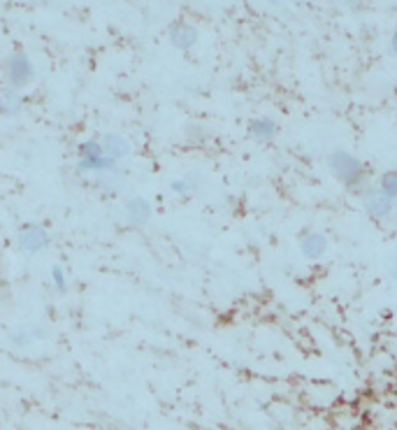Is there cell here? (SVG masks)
<instances>
[{"label": "cell", "mask_w": 397, "mask_h": 430, "mask_svg": "<svg viewBox=\"0 0 397 430\" xmlns=\"http://www.w3.org/2000/svg\"><path fill=\"white\" fill-rule=\"evenodd\" d=\"M327 168H330V172L341 184L353 188V191H358V188L365 184V179H367V168H365V163L358 156L344 152V149H337V152H332L327 156Z\"/></svg>", "instance_id": "cell-1"}, {"label": "cell", "mask_w": 397, "mask_h": 430, "mask_svg": "<svg viewBox=\"0 0 397 430\" xmlns=\"http://www.w3.org/2000/svg\"><path fill=\"white\" fill-rule=\"evenodd\" d=\"M365 209H367V214L374 221L386 223L395 214V200L388 198L386 193H381L379 188H372V191L365 193Z\"/></svg>", "instance_id": "cell-2"}, {"label": "cell", "mask_w": 397, "mask_h": 430, "mask_svg": "<svg viewBox=\"0 0 397 430\" xmlns=\"http://www.w3.org/2000/svg\"><path fill=\"white\" fill-rule=\"evenodd\" d=\"M30 79H33V63L28 61L26 54H14L7 61V82L14 89H24L30 84Z\"/></svg>", "instance_id": "cell-3"}, {"label": "cell", "mask_w": 397, "mask_h": 430, "mask_svg": "<svg viewBox=\"0 0 397 430\" xmlns=\"http://www.w3.org/2000/svg\"><path fill=\"white\" fill-rule=\"evenodd\" d=\"M300 249H302V256H304V259L316 261V259H320V256L327 252V237L323 235V233L311 230V233H307V235L302 237Z\"/></svg>", "instance_id": "cell-4"}, {"label": "cell", "mask_w": 397, "mask_h": 430, "mask_svg": "<svg viewBox=\"0 0 397 430\" xmlns=\"http://www.w3.org/2000/svg\"><path fill=\"white\" fill-rule=\"evenodd\" d=\"M47 242H49V237L40 226H26V228H21L19 233V245L24 247L26 252H37V249H42Z\"/></svg>", "instance_id": "cell-5"}, {"label": "cell", "mask_w": 397, "mask_h": 430, "mask_svg": "<svg viewBox=\"0 0 397 430\" xmlns=\"http://www.w3.org/2000/svg\"><path fill=\"white\" fill-rule=\"evenodd\" d=\"M170 37H172V44L179 49H190L197 40V31L186 21H179L170 28Z\"/></svg>", "instance_id": "cell-6"}, {"label": "cell", "mask_w": 397, "mask_h": 430, "mask_svg": "<svg viewBox=\"0 0 397 430\" xmlns=\"http://www.w3.org/2000/svg\"><path fill=\"white\" fill-rule=\"evenodd\" d=\"M249 133H251V138H256L258 142H267L277 135V124L267 117L254 119V122L249 124Z\"/></svg>", "instance_id": "cell-7"}, {"label": "cell", "mask_w": 397, "mask_h": 430, "mask_svg": "<svg viewBox=\"0 0 397 430\" xmlns=\"http://www.w3.org/2000/svg\"><path fill=\"white\" fill-rule=\"evenodd\" d=\"M107 149V154L110 158H121L128 154V145L124 138H119V135H107L105 142H103V152Z\"/></svg>", "instance_id": "cell-8"}, {"label": "cell", "mask_w": 397, "mask_h": 430, "mask_svg": "<svg viewBox=\"0 0 397 430\" xmlns=\"http://www.w3.org/2000/svg\"><path fill=\"white\" fill-rule=\"evenodd\" d=\"M379 191L397 202V170H388L379 179Z\"/></svg>", "instance_id": "cell-9"}, {"label": "cell", "mask_w": 397, "mask_h": 430, "mask_svg": "<svg viewBox=\"0 0 397 430\" xmlns=\"http://www.w3.org/2000/svg\"><path fill=\"white\" fill-rule=\"evenodd\" d=\"M128 216H131V221H135V223L147 221V219H149V205L140 198L131 200V202H128Z\"/></svg>", "instance_id": "cell-10"}, {"label": "cell", "mask_w": 397, "mask_h": 430, "mask_svg": "<svg viewBox=\"0 0 397 430\" xmlns=\"http://www.w3.org/2000/svg\"><path fill=\"white\" fill-rule=\"evenodd\" d=\"M17 110H19L17 93H14L12 89H3V91H0V112H3V115H14Z\"/></svg>", "instance_id": "cell-11"}, {"label": "cell", "mask_w": 397, "mask_h": 430, "mask_svg": "<svg viewBox=\"0 0 397 430\" xmlns=\"http://www.w3.org/2000/svg\"><path fill=\"white\" fill-rule=\"evenodd\" d=\"M79 156L84 161H96V158L103 156V145L100 142H84L79 147Z\"/></svg>", "instance_id": "cell-12"}, {"label": "cell", "mask_w": 397, "mask_h": 430, "mask_svg": "<svg viewBox=\"0 0 397 430\" xmlns=\"http://www.w3.org/2000/svg\"><path fill=\"white\" fill-rule=\"evenodd\" d=\"M53 279H56V282H58V286H60V289H63V273H60V268H53Z\"/></svg>", "instance_id": "cell-13"}, {"label": "cell", "mask_w": 397, "mask_h": 430, "mask_svg": "<svg viewBox=\"0 0 397 430\" xmlns=\"http://www.w3.org/2000/svg\"><path fill=\"white\" fill-rule=\"evenodd\" d=\"M391 49H393V54L397 56V31L393 33V40H391Z\"/></svg>", "instance_id": "cell-14"}, {"label": "cell", "mask_w": 397, "mask_h": 430, "mask_svg": "<svg viewBox=\"0 0 397 430\" xmlns=\"http://www.w3.org/2000/svg\"><path fill=\"white\" fill-rule=\"evenodd\" d=\"M270 3H279V0H270Z\"/></svg>", "instance_id": "cell-15"}, {"label": "cell", "mask_w": 397, "mask_h": 430, "mask_svg": "<svg viewBox=\"0 0 397 430\" xmlns=\"http://www.w3.org/2000/svg\"><path fill=\"white\" fill-rule=\"evenodd\" d=\"M395 268H397V256H395Z\"/></svg>", "instance_id": "cell-16"}, {"label": "cell", "mask_w": 397, "mask_h": 430, "mask_svg": "<svg viewBox=\"0 0 397 430\" xmlns=\"http://www.w3.org/2000/svg\"><path fill=\"white\" fill-rule=\"evenodd\" d=\"M0 430H3V426H0Z\"/></svg>", "instance_id": "cell-17"}]
</instances>
